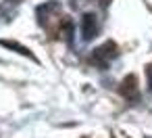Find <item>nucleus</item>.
Here are the masks:
<instances>
[{"instance_id": "1", "label": "nucleus", "mask_w": 152, "mask_h": 138, "mask_svg": "<svg viewBox=\"0 0 152 138\" xmlns=\"http://www.w3.org/2000/svg\"><path fill=\"white\" fill-rule=\"evenodd\" d=\"M36 19H38L40 27H44L48 34H52V36L65 34L67 40L71 42V36H73V23H71L69 17L63 15L58 2H44V4H40V7L36 9Z\"/></svg>"}, {"instance_id": "2", "label": "nucleus", "mask_w": 152, "mask_h": 138, "mask_svg": "<svg viewBox=\"0 0 152 138\" xmlns=\"http://www.w3.org/2000/svg\"><path fill=\"white\" fill-rule=\"evenodd\" d=\"M117 57H119V46H117L113 40H108V42H104L102 46H98V48L92 50L90 61H92V65H96V67H100V69H106V67H110V63H113Z\"/></svg>"}, {"instance_id": "3", "label": "nucleus", "mask_w": 152, "mask_h": 138, "mask_svg": "<svg viewBox=\"0 0 152 138\" xmlns=\"http://www.w3.org/2000/svg\"><path fill=\"white\" fill-rule=\"evenodd\" d=\"M79 34L83 42H92L98 34H100V19L94 13H83L81 15V23H79Z\"/></svg>"}, {"instance_id": "4", "label": "nucleus", "mask_w": 152, "mask_h": 138, "mask_svg": "<svg viewBox=\"0 0 152 138\" xmlns=\"http://www.w3.org/2000/svg\"><path fill=\"white\" fill-rule=\"evenodd\" d=\"M119 94L125 96L129 103H137L140 92H137V80H135V75H127V77L119 84Z\"/></svg>"}, {"instance_id": "5", "label": "nucleus", "mask_w": 152, "mask_h": 138, "mask_svg": "<svg viewBox=\"0 0 152 138\" xmlns=\"http://www.w3.org/2000/svg\"><path fill=\"white\" fill-rule=\"evenodd\" d=\"M0 44H2V46H7V48H11V50H17L19 55H23V57H27V59H34V61H36V57H34V52H31L29 48H25V46H21L19 42H9V40H0Z\"/></svg>"}, {"instance_id": "6", "label": "nucleus", "mask_w": 152, "mask_h": 138, "mask_svg": "<svg viewBox=\"0 0 152 138\" xmlns=\"http://www.w3.org/2000/svg\"><path fill=\"white\" fill-rule=\"evenodd\" d=\"M146 77H148V92L152 94V63H150L148 69H146Z\"/></svg>"}, {"instance_id": "7", "label": "nucleus", "mask_w": 152, "mask_h": 138, "mask_svg": "<svg viewBox=\"0 0 152 138\" xmlns=\"http://www.w3.org/2000/svg\"><path fill=\"white\" fill-rule=\"evenodd\" d=\"M90 2H92V4H98V7L104 9V7H108V4L113 2V0H86V4H90Z\"/></svg>"}]
</instances>
